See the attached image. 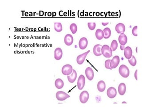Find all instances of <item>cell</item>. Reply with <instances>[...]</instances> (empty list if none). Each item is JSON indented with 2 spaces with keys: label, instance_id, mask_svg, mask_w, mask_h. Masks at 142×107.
Here are the masks:
<instances>
[{
  "label": "cell",
  "instance_id": "1",
  "mask_svg": "<svg viewBox=\"0 0 142 107\" xmlns=\"http://www.w3.org/2000/svg\"><path fill=\"white\" fill-rule=\"evenodd\" d=\"M102 54L104 56V57L110 58L112 56V51L111 47L107 45H104L102 46L101 49Z\"/></svg>",
  "mask_w": 142,
  "mask_h": 107
},
{
  "label": "cell",
  "instance_id": "2",
  "mask_svg": "<svg viewBox=\"0 0 142 107\" xmlns=\"http://www.w3.org/2000/svg\"><path fill=\"white\" fill-rule=\"evenodd\" d=\"M119 73L123 78H128L130 75V70L127 66L125 65H121L119 69Z\"/></svg>",
  "mask_w": 142,
  "mask_h": 107
},
{
  "label": "cell",
  "instance_id": "3",
  "mask_svg": "<svg viewBox=\"0 0 142 107\" xmlns=\"http://www.w3.org/2000/svg\"><path fill=\"white\" fill-rule=\"evenodd\" d=\"M56 98L59 101H64L70 97V95L63 91H57L56 95Z\"/></svg>",
  "mask_w": 142,
  "mask_h": 107
},
{
  "label": "cell",
  "instance_id": "4",
  "mask_svg": "<svg viewBox=\"0 0 142 107\" xmlns=\"http://www.w3.org/2000/svg\"><path fill=\"white\" fill-rule=\"evenodd\" d=\"M73 68L71 65L66 64L63 66L62 68V73L65 75H69L72 73Z\"/></svg>",
  "mask_w": 142,
  "mask_h": 107
},
{
  "label": "cell",
  "instance_id": "5",
  "mask_svg": "<svg viewBox=\"0 0 142 107\" xmlns=\"http://www.w3.org/2000/svg\"><path fill=\"white\" fill-rule=\"evenodd\" d=\"M120 62V59L119 56H115L110 61V68H111V69L116 68L119 65Z\"/></svg>",
  "mask_w": 142,
  "mask_h": 107
},
{
  "label": "cell",
  "instance_id": "6",
  "mask_svg": "<svg viewBox=\"0 0 142 107\" xmlns=\"http://www.w3.org/2000/svg\"><path fill=\"white\" fill-rule=\"evenodd\" d=\"M89 98V93L86 91H84L81 93L79 95V100L82 104H85L87 102Z\"/></svg>",
  "mask_w": 142,
  "mask_h": 107
},
{
  "label": "cell",
  "instance_id": "7",
  "mask_svg": "<svg viewBox=\"0 0 142 107\" xmlns=\"http://www.w3.org/2000/svg\"><path fill=\"white\" fill-rule=\"evenodd\" d=\"M85 78L84 75H81L77 81V87L79 89H83L85 86Z\"/></svg>",
  "mask_w": 142,
  "mask_h": 107
},
{
  "label": "cell",
  "instance_id": "8",
  "mask_svg": "<svg viewBox=\"0 0 142 107\" xmlns=\"http://www.w3.org/2000/svg\"><path fill=\"white\" fill-rule=\"evenodd\" d=\"M90 52V50H88L85 53H83L82 54H80L76 58L77 63L79 65L82 64L83 63H84V60H85V59L86 58L87 56L88 55V54Z\"/></svg>",
  "mask_w": 142,
  "mask_h": 107
},
{
  "label": "cell",
  "instance_id": "9",
  "mask_svg": "<svg viewBox=\"0 0 142 107\" xmlns=\"http://www.w3.org/2000/svg\"><path fill=\"white\" fill-rule=\"evenodd\" d=\"M107 94L109 98L113 99L116 96L117 91L114 87H110L107 90Z\"/></svg>",
  "mask_w": 142,
  "mask_h": 107
},
{
  "label": "cell",
  "instance_id": "10",
  "mask_svg": "<svg viewBox=\"0 0 142 107\" xmlns=\"http://www.w3.org/2000/svg\"><path fill=\"white\" fill-rule=\"evenodd\" d=\"M85 73L87 78L89 80H92L94 76V72L92 68L89 67L87 68L85 70Z\"/></svg>",
  "mask_w": 142,
  "mask_h": 107
},
{
  "label": "cell",
  "instance_id": "11",
  "mask_svg": "<svg viewBox=\"0 0 142 107\" xmlns=\"http://www.w3.org/2000/svg\"><path fill=\"white\" fill-rule=\"evenodd\" d=\"M88 45V39L86 38L83 37L79 40V46L81 50H84L86 48Z\"/></svg>",
  "mask_w": 142,
  "mask_h": 107
},
{
  "label": "cell",
  "instance_id": "12",
  "mask_svg": "<svg viewBox=\"0 0 142 107\" xmlns=\"http://www.w3.org/2000/svg\"><path fill=\"white\" fill-rule=\"evenodd\" d=\"M73 38L70 34H67L65 35L64 39L65 44L68 46L72 45L73 43Z\"/></svg>",
  "mask_w": 142,
  "mask_h": 107
},
{
  "label": "cell",
  "instance_id": "13",
  "mask_svg": "<svg viewBox=\"0 0 142 107\" xmlns=\"http://www.w3.org/2000/svg\"><path fill=\"white\" fill-rule=\"evenodd\" d=\"M102 46L100 44H96L95 45L93 48V54L96 56H100L102 55L101 49Z\"/></svg>",
  "mask_w": 142,
  "mask_h": 107
},
{
  "label": "cell",
  "instance_id": "14",
  "mask_svg": "<svg viewBox=\"0 0 142 107\" xmlns=\"http://www.w3.org/2000/svg\"><path fill=\"white\" fill-rule=\"evenodd\" d=\"M63 55V52L61 49L58 47L55 50L54 58L56 60H60Z\"/></svg>",
  "mask_w": 142,
  "mask_h": 107
},
{
  "label": "cell",
  "instance_id": "15",
  "mask_svg": "<svg viewBox=\"0 0 142 107\" xmlns=\"http://www.w3.org/2000/svg\"><path fill=\"white\" fill-rule=\"evenodd\" d=\"M124 55L126 59H130L132 56V50L130 47H127L124 49Z\"/></svg>",
  "mask_w": 142,
  "mask_h": 107
},
{
  "label": "cell",
  "instance_id": "16",
  "mask_svg": "<svg viewBox=\"0 0 142 107\" xmlns=\"http://www.w3.org/2000/svg\"><path fill=\"white\" fill-rule=\"evenodd\" d=\"M116 30L118 34L124 33L125 31V26L123 23H119L117 24L116 26Z\"/></svg>",
  "mask_w": 142,
  "mask_h": 107
},
{
  "label": "cell",
  "instance_id": "17",
  "mask_svg": "<svg viewBox=\"0 0 142 107\" xmlns=\"http://www.w3.org/2000/svg\"><path fill=\"white\" fill-rule=\"evenodd\" d=\"M119 42L120 45H125L128 42V38L124 33L121 34L119 37Z\"/></svg>",
  "mask_w": 142,
  "mask_h": 107
},
{
  "label": "cell",
  "instance_id": "18",
  "mask_svg": "<svg viewBox=\"0 0 142 107\" xmlns=\"http://www.w3.org/2000/svg\"><path fill=\"white\" fill-rule=\"evenodd\" d=\"M77 78V72L75 70H73V72L71 75H67V78L68 81L70 83H73L76 80Z\"/></svg>",
  "mask_w": 142,
  "mask_h": 107
},
{
  "label": "cell",
  "instance_id": "19",
  "mask_svg": "<svg viewBox=\"0 0 142 107\" xmlns=\"http://www.w3.org/2000/svg\"><path fill=\"white\" fill-rule=\"evenodd\" d=\"M126 86L124 83H121L120 84L118 87V92L120 95H123L126 93Z\"/></svg>",
  "mask_w": 142,
  "mask_h": 107
},
{
  "label": "cell",
  "instance_id": "20",
  "mask_svg": "<svg viewBox=\"0 0 142 107\" xmlns=\"http://www.w3.org/2000/svg\"><path fill=\"white\" fill-rule=\"evenodd\" d=\"M106 84L104 81L100 80L97 84V89L100 92L102 93L105 90Z\"/></svg>",
  "mask_w": 142,
  "mask_h": 107
},
{
  "label": "cell",
  "instance_id": "21",
  "mask_svg": "<svg viewBox=\"0 0 142 107\" xmlns=\"http://www.w3.org/2000/svg\"><path fill=\"white\" fill-rule=\"evenodd\" d=\"M95 37L98 40L102 39L104 37V31L102 29H97L95 33Z\"/></svg>",
  "mask_w": 142,
  "mask_h": 107
},
{
  "label": "cell",
  "instance_id": "22",
  "mask_svg": "<svg viewBox=\"0 0 142 107\" xmlns=\"http://www.w3.org/2000/svg\"><path fill=\"white\" fill-rule=\"evenodd\" d=\"M55 85L57 89H60L63 88V86H64V83L61 79H57L55 81Z\"/></svg>",
  "mask_w": 142,
  "mask_h": 107
},
{
  "label": "cell",
  "instance_id": "23",
  "mask_svg": "<svg viewBox=\"0 0 142 107\" xmlns=\"http://www.w3.org/2000/svg\"><path fill=\"white\" fill-rule=\"evenodd\" d=\"M104 33V38L105 39H108L110 38L111 35V30L110 28L109 27H107L104 29L103 30Z\"/></svg>",
  "mask_w": 142,
  "mask_h": 107
},
{
  "label": "cell",
  "instance_id": "24",
  "mask_svg": "<svg viewBox=\"0 0 142 107\" xmlns=\"http://www.w3.org/2000/svg\"><path fill=\"white\" fill-rule=\"evenodd\" d=\"M55 30L57 32H60L62 30V25L60 22H55L54 23Z\"/></svg>",
  "mask_w": 142,
  "mask_h": 107
},
{
  "label": "cell",
  "instance_id": "25",
  "mask_svg": "<svg viewBox=\"0 0 142 107\" xmlns=\"http://www.w3.org/2000/svg\"><path fill=\"white\" fill-rule=\"evenodd\" d=\"M111 48L112 50V52H114L117 49L118 47V43L116 40H113V41L111 42Z\"/></svg>",
  "mask_w": 142,
  "mask_h": 107
},
{
  "label": "cell",
  "instance_id": "26",
  "mask_svg": "<svg viewBox=\"0 0 142 107\" xmlns=\"http://www.w3.org/2000/svg\"><path fill=\"white\" fill-rule=\"evenodd\" d=\"M70 29L73 34L76 33L77 31V27L75 23H72L70 26Z\"/></svg>",
  "mask_w": 142,
  "mask_h": 107
},
{
  "label": "cell",
  "instance_id": "27",
  "mask_svg": "<svg viewBox=\"0 0 142 107\" xmlns=\"http://www.w3.org/2000/svg\"><path fill=\"white\" fill-rule=\"evenodd\" d=\"M128 62L130 63V65H132L133 67L135 66L137 63V61H136V58L135 57V56H132V58L130 59H128Z\"/></svg>",
  "mask_w": 142,
  "mask_h": 107
},
{
  "label": "cell",
  "instance_id": "28",
  "mask_svg": "<svg viewBox=\"0 0 142 107\" xmlns=\"http://www.w3.org/2000/svg\"><path fill=\"white\" fill-rule=\"evenodd\" d=\"M88 27L89 29L91 30H93L95 29L96 27V23L95 22H88Z\"/></svg>",
  "mask_w": 142,
  "mask_h": 107
},
{
  "label": "cell",
  "instance_id": "29",
  "mask_svg": "<svg viewBox=\"0 0 142 107\" xmlns=\"http://www.w3.org/2000/svg\"><path fill=\"white\" fill-rule=\"evenodd\" d=\"M137 29H138V27L135 26L132 29V34L135 36H137V35H138Z\"/></svg>",
  "mask_w": 142,
  "mask_h": 107
},
{
  "label": "cell",
  "instance_id": "30",
  "mask_svg": "<svg viewBox=\"0 0 142 107\" xmlns=\"http://www.w3.org/2000/svg\"><path fill=\"white\" fill-rule=\"evenodd\" d=\"M110 61H111L110 59H107V60H106L105 62V67L106 68H107V69L111 70L112 69L110 68Z\"/></svg>",
  "mask_w": 142,
  "mask_h": 107
},
{
  "label": "cell",
  "instance_id": "31",
  "mask_svg": "<svg viewBox=\"0 0 142 107\" xmlns=\"http://www.w3.org/2000/svg\"><path fill=\"white\" fill-rule=\"evenodd\" d=\"M137 73H138V70H136L135 72V79L136 80H138V78H137V76H138V75H137Z\"/></svg>",
  "mask_w": 142,
  "mask_h": 107
},
{
  "label": "cell",
  "instance_id": "32",
  "mask_svg": "<svg viewBox=\"0 0 142 107\" xmlns=\"http://www.w3.org/2000/svg\"><path fill=\"white\" fill-rule=\"evenodd\" d=\"M120 48L122 50H123L125 48L124 45H120Z\"/></svg>",
  "mask_w": 142,
  "mask_h": 107
},
{
  "label": "cell",
  "instance_id": "33",
  "mask_svg": "<svg viewBox=\"0 0 142 107\" xmlns=\"http://www.w3.org/2000/svg\"><path fill=\"white\" fill-rule=\"evenodd\" d=\"M109 22H106V23H104V22H102V24L104 26H107V25H108L109 24Z\"/></svg>",
  "mask_w": 142,
  "mask_h": 107
},
{
  "label": "cell",
  "instance_id": "34",
  "mask_svg": "<svg viewBox=\"0 0 142 107\" xmlns=\"http://www.w3.org/2000/svg\"><path fill=\"white\" fill-rule=\"evenodd\" d=\"M136 52L137 53V47H136Z\"/></svg>",
  "mask_w": 142,
  "mask_h": 107
}]
</instances>
